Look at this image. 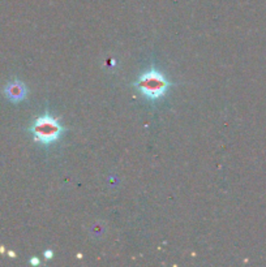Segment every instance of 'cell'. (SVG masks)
Wrapping results in <instances>:
<instances>
[{"instance_id":"1","label":"cell","mask_w":266,"mask_h":267,"mask_svg":"<svg viewBox=\"0 0 266 267\" xmlns=\"http://www.w3.org/2000/svg\"><path fill=\"white\" fill-rule=\"evenodd\" d=\"M136 85L144 95H146L150 99H158L166 94V91L169 89L170 82L166 80V77L161 72L150 69V71L145 72L144 75L140 76Z\"/></svg>"},{"instance_id":"2","label":"cell","mask_w":266,"mask_h":267,"mask_svg":"<svg viewBox=\"0 0 266 267\" xmlns=\"http://www.w3.org/2000/svg\"><path fill=\"white\" fill-rule=\"evenodd\" d=\"M30 131H32L36 141L44 143V145H48V143L58 141L59 137L63 133V127L59 124L56 119L46 114L42 118L37 119L34 121V124L32 125Z\"/></svg>"},{"instance_id":"3","label":"cell","mask_w":266,"mask_h":267,"mask_svg":"<svg viewBox=\"0 0 266 267\" xmlns=\"http://www.w3.org/2000/svg\"><path fill=\"white\" fill-rule=\"evenodd\" d=\"M4 93L11 102H21L26 96V88L21 81L16 80L8 84Z\"/></svg>"},{"instance_id":"4","label":"cell","mask_w":266,"mask_h":267,"mask_svg":"<svg viewBox=\"0 0 266 267\" xmlns=\"http://www.w3.org/2000/svg\"><path fill=\"white\" fill-rule=\"evenodd\" d=\"M44 257H46L47 260L52 258V252H51V250H46V252H44Z\"/></svg>"},{"instance_id":"5","label":"cell","mask_w":266,"mask_h":267,"mask_svg":"<svg viewBox=\"0 0 266 267\" xmlns=\"http://www.w3.org/2000/svg\"><path fill=\"white\" fill-rule=\"evenodd\" d=\"M30 262H32L33 265H38V264H40V261L37 260V258H33V260L30 261Z\"/></svg>"}]
</instances>
